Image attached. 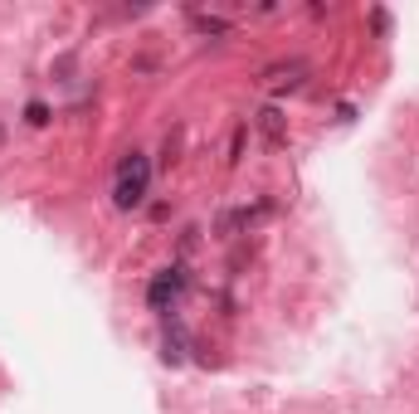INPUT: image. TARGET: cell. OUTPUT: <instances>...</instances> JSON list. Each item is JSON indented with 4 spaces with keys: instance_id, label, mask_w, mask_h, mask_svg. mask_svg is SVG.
Returning <instances> with one entry per match:
<instances>
[{
    "instance_id": "cell-1",
    "label": "cell",
    "mask_w": 419,
    "mask_h": 414,
    "mask_svg": "<svg viewBox=\"0 0 419 414\" xmlns=\"http://www.w3.org/2000/svg\"><path fill=\"white\" fill-rule=\"evenodd\" d=\"M146 195H151V161L141 151H127L113 171V205L117 210H137Z\"/></svg>"
},
{
    "instance_id": "cell-2",
    "label": "cell",
    "mask_w": 419,
    "mask_h": 414,
    "mask_svg": "<svg viewBox=\"0 0 419 414\" xmlns=\"http://www.w3.org/2000/svg\"><path fill=\"white\" fill-rule=\"evenodd\" d=\"M185 283H190V278H185V264H171V268H161V273L151 278L146 302H151L161 317H171V312H176V302H181V292H185Z\"/></svg>"
},
{
    "instance_id": "cell-3",
    "label": "cell",
    "mask_w": 419,
    "mask_h": 414,
    "mask_svg": "<svg viewBox=\"0 0 419 414\" xmlns=\"http://www.w3.org/2000/svg\"><path fill=\"white\" fill-rule=\"evenodd\" d=\"M253 127H258V132H264V137H269L273 146H278V141L288 137V117H283L278 108H264V113H258V117H253Z\"/></svg>"
},
{
    "instance_id": "cell-4",
    "label": "cell",
    "mask_w": 419,
    "mask_h": 414,
    "mask_svg": "<svg viewBox=\"0 0 419 414\" xmlns=\"http://www.w3.org/2000/svg\"><path fill=\"white\" fill-rule=\"evenodd\" d=\"M161 356H166V360H181V356H185V332H181L176 317H171L166 332H161Z\"/></svg>"
},
{
    "instance_id": "cell-5",
    "label": "cell",
    "mask_w": 419,
    "mask_h": 414,
    "mask_svg": "<svg viewBox=\"0 0 419 414\" xmlns=\"http://www.w3.org/2000/svg\"><path fill=\"white\" fill-rule=\"evenodd\" d=\"M302 73H307V64H278V69H269V83L273 88H297Z\"/></svg>"
},
{
    "instance_id": "cell-6",
    "label": "cell",
    "mask_w": 419,
    "mask_h": 414,
    "mask_svg": "<svg viewBox=\"0 0 419 414\" xmlns=\"http://www.w3.org/2000/svg\"><path fill=\"white\" fill-rule=\"evenodd\" d=\"M25 122H30V127H49V102H39V97L25 102Z\"/></svg>"
},
{
    "instance_id": "cell-7",
    "label": "cell",
    "mask_w": 419,
    "mask_h": 414,
    "mask_svg": "<svg viewBox=\"0 0 419 414\" xmlns=\"http://www.w3.org/2000/svg\"><path fill=\"white\" fill-rule=\"evenodd\" d=\"M195 30H200V34H215V39H220V34H229V20H220V15H200V20H195Z\"/></svg>"
},
{
    "instance_id": "cell-8",
    "label": "cell",
    "mask_w": 419,
    "mask_h": 414,
    "mask_svg": "<svg viewBox=\"0 0 419 414\" xmlns=\"http://www.w3.org/2000/svg\"><path fill=\"white\" fill-rule=\"evenodd\" d=\"M0 137H5V132H0Z\"/></svg>"
}]
</instances>
